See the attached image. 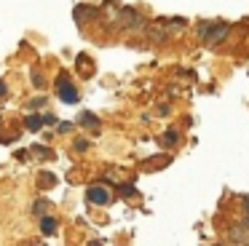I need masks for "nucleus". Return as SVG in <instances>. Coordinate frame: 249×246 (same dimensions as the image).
I'll use <instances>...</instances> for the list:
<instances>
[{"mask_svg":"<svg viewBox=\"0 0 249 246\" xmlns=\"http://www.w3.org/2000/svg\"><path fill=\"white\" fill-rule=\"evenodd\" d=\"M241 203H244V209H247V211H249V198H247V195L241 198Z\"/></svg>","mask_w":249,"mask_h":246,"instance_id":"nucleus-14","label":"nucleus"},{"mask_svg":"<svg viewBox=\"0 0 249 246\" xmlns=\"http://www.w3.org/2000/svg\"><path fill=\"white\" fill-rule=\"evenodd\" d=\"M46 206H49V203L38 201V203H35V211H38V214H43V211H46Z\"/></svg>","mask_w":249,"mask_h":246,"instance_id":"nucleus-11","label":"nucleus"},{"mask_svg":"<svg viewBox=\"0 0 249 246\" xmlns=\"http://www.w3.org/2000/svg\"><path fill=\"white\" fill-rule=\"evenodd\" d=\"M56 88H59V99L65 102V105H75V102L81 99V96H78V88L70 83V80H65V78H59Z\"/></svg>","mask_w":249,"mask_h":246,"instance_id":"nucleus-2","label":"nucleus"},{"mask_svg":"<svg viewBox=\"0 0 249 246\" xmlns=\"http://www.w3.org/2000/svg\"><path fill=\"white\" fill-rule=\"evenodd\" d=\"M24 121H27V128H30V131H38V128L46 126V123H43V115H27Z\"/></svg>","mask_w":249,"mask_h":246,"instance_id":"nucleus-7","label":"nucleus"},{"mask_svg":"<svg viewBox=\"0 0 249 246\" xmlns=\"http://www.w3.org/2000/svg\"><path fill=\"white\" fill-rule=\"evenodd\" d=\"M78 123H81V126H89V128H97L99 126V121H97V115H94V112H81Z\"/></svg>","mask_w":249,"mask_h":246,"instance_id":"nucleus-5","label":"nucleus"},{"mask_svg":"<svg viewBox=\"0 0 249 246\" xmlns=\"http://www.w3.org/2000/svg\"><path fill=\"white\" fill-rule=\"evenodd\" d=\"M75 150H78V153H83V150H89V142H86V139H78V142H75Z\"/></svg>","mask_w":249,"mask_h":246,"instance_id":"nucleus-10","label":"nucleus"},{"mask_svg":"<svg viewBox=\"0 0 249 246\" xmlns=\"http://www.w3.org/2000/svg\"><path fill=\"white\" fill-rule=\"evenodd\" d=\"M86 201L89 203H107L110 201V193L105 187H89L86 190Z\"/></svg>","mask_w":249,"mask_h":246,"instance_id":"nucleus-3","label":"nucleus"},{"mask_svg":"<svg viewBox=\"0 0 249 246\" xmlns=\"http://www.w3.org/2000/svg\"><path fill=\"white\" fill-rule=\"evenodd\" d=\"M54 185V176L51 174H40V187H51Z\"/></svg>","mask_w":249,"mask_h":246,"instance_id":"nucleus-9","label":"nucleus"},{"mask_svg":"<svg viewBox=\"0 0 249 246\" xmlns=\"http://www.w3.org/2000/svg\"><path fill=\"white\" fill-rule=\"evenodd\" d=\"M6 94V83H0V96Z\"/></svg>","mask_w":249,"mask_h":246,"instance_id":"nucleus-15","label":"nucleus"},{"mask_svg":"<svg viewBox=\"0 0 249 246\" xmlns=\"http://www.w3.org/2000/svg\"><path fill=\"white\" fill-rule=\"evenodd\" d=\"M198 35L206 46H214V43H220L222 37L228 35V24L225 21H204V24L198 27Z\"/></svg>","mask_w":249,"mask_h":246,"instance_id":"nucleus-1","label":"nucleus"},{"mask_svg":"<svg viewBox=\"0 0 249 246\" xmlns=\"http://www.w3.org/2000/svg\"><path fill=\"white\" fill-rule=\"evenodd\" d=\"M43 123H46V126H54L56 118H54V115H43Z\"/></svg>","mask_w":249,"mask_h":246,"instance_id":"nucleus-12","label":"nucleus"},{"mask_svg":"<svg viewBox=\"0 0 249 246\" xmlns=\"http://www.w3.org/2000/svg\"><path fill=\"white\" fill-rule=\"evenodd\" d=\"M43 102H46L43 96H38V99H33V102H30V107H40V105H43Z\"/></svg>","mask_w":249,"mask_h":246,"instance_id":"nucleus-13","label":"nucleus"},{"mask_svg":"<svg viewBox=\"0 0 249 246\" xmlns=\"http://www.w3.org/2000/svg\"><path fill=\"white\" fill-rule=\"evenodd\" d=\"M228 241H231V244H238V246H249V230L238 225V228H233L231 233H228Z\"/></svg>","mask_w":249,"mask_h":246,"instance_id":"nucleus-4","label":"nucleus"},{"mask_svg":"<svg viewBox=\"0 0 249 246\" xmlns=\"http://www.w3.org/2000/svg\"><path fill=\"white\" fill-rule=\"evenodd\" d=\"M40 230H43L46 235H54L56 233V219L54 217H43L40 219Z\"/></svg>","mask_w":249,"mask_h":246,"instance_id":"nucleus-6","label":"nucleus"},{"mask_svg":"<svg viewBox=\"0 0 249 246\" xmlns=\"http://www.w3.org/2000/svg\"><path fill=\"white\" fill-rule=\"evenodd\" d=\"M177 139H179V134L174 131V128H169V131L163 134V144H169V147H174V144H177Z\"/></svg>","mask_w":249,"mask_h":246,"instance_id":"nucleus-8","label":"nucleus"}]
</instances>
